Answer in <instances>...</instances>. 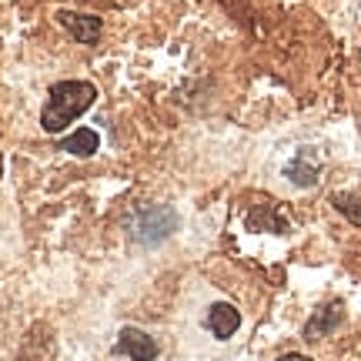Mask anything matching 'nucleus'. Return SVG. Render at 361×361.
<instances>
[{"label":"nucleus","mask_w":361,"mask_h":361,"mask_svg":"<svg viewBox=\"0 0 361 361\" xmlns=\"http://www.w3.org/2000/svg\"><path fill=\"white\" fill-rule=\"evenodd\" d=\"M97 101V87L90 80H57L47 90V104L40 114V128L47 134H61L64 128H71L90 104Z\"/></svg>","instance_id":"1"},{"label":"nucleus","mask_w":361,"mask_h":361,"mask_svg":"<svg viewBox=\"0 0 361 361\" xmlns=\"http://www.w3.org/2000/svg\"><path fill=\"white\" fill-rule=\"evenodd\" d=\"M178 211L171 204H144L137 207L128 221V238L141 247H154L161 241H168L171 234L178 231Z\"/></svg>","instance_id":"2"},{"label":"nucleus","mask_w":361,"mask_h":361,"mask_svg":"<svg viewBox=\"0 0 361 361\" xmlns=\"http://www.w3.org/2000/svg\"><path fill=\"white\" fill-rule=\"evenodd\" d=\"M318 171H322L318 151H314V147H301V151L291 157V164L284 168V174H288V180L298 184V188H311V184L318 180Z\"/></svg>","instance_id":"6"},{"label":"nucleus","mask_w":361,"mask_h":361,"mask_svg":"<svg viewBox=\"0 0 361 361\" xmlns=\"http://www.w3.org/2000/svg\"><path fill=\"white\" fill-rule=\"evenodd\" d=\"M57 147L74 157H90V154H97V147H101V134L90 128H78L71 137H64V141L57 144Z\"/></svg>","instance_id":"8"},{"label":"nucleus","mask_w":361,"mask_h":361,"mask_svg":"<svg viewBox=\"0 0 361 361\" xmlns=\"http://www.w3.org/2000/svg\"><path fill=\"white\" fill-rule=\"evenodd\" d=\"M331 204H335L338 214H345V218H348L355 228H361V194L338 191V194H331Z\"/></svg>","instance_id":"9"},{"label":"nucleus","mask_w":361,"mask_h":361,"mask_svg":"<svg viewBox=\"0 0 361 361\" xmlns=\"http://www.w3.org/2000/svg\"><path fill=\"white\" fill-rule=\"evenodd\" d=\"M278 361H311L308 355H298V351H288V355H281Z\"/></svg>","instance_id":"10"},{"label":"nucleus","mask_w":361,"mask_h":361,"mask_svg":"<svg viewBox=\"0 0 361 361\" xmlns=\"http://www.w3.org/2000/svg\"><path fill=\"white\" fill-rule=\"evenodd\" d=\"M57 24L64 27V30L74 40H78V44H87V47H94V44L101 40V17H94V13L61 11V13H57Z\"/></svg>","instance_id":"5"},{"label":"nucleus","mask_w":361,"mask_h":361,"mask_svg":"<svg viewBox=\"0 0 361 361\" xmlns=\"http://www.w3.org/2000/svg\"><path fill=\"white\" fill-rule=\"evenodd\" d=\"M241 328V311L228 305V301H218V305H211L207 308V331L218 338V341H228Z\"/></svg>","instance_id":"7"},{"label":"nucleus","mask_w":361,"mask_h":361,"mask_svg":"<svg viewBox=\"0 0 361 361\" xmlns=\"http://www.w3.org/2000/svg\"><path fill=\"white\" fill-rule=\"evenodd\" d=\"M341 318H345V305H341V301H328V305H322V308L305 322L301 338H305V341H322L324 335H331L338 324H341Z\"/></svg>","instance_id":"3"},{"label":"nucleus","mask_w":361,"mask_h":361,"mask_svg":"<svg viewBox=\"0 0 361 361\" xmlns=\"http://www.w3.org/2000/svg\"><path fill=\"white\" fill-rule=\"evenodd\" d=\"M117 355H128L130 361H154L157 358V341L151 335H144L141 328H121L114 345Z\"/></svg>","instance_id":"4"}]
</instances>
